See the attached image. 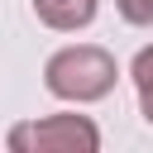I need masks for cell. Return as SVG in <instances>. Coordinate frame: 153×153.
<instances>
[{
	"mask_svg": "<svg viewBox=\"0 0 153 153\" xmlns=\"http://www.w3.org/2000/svg\"><path fill=\"white\" fill-rule=\"evenodd\" d=\"M5 143L14 153H96L100 148V129L86 115H43V120H24L5 134Z\"/></svg>",
	"mask_w": 153,
	"mask_h": 153,
	"instance_id": "2",
	"label": "cell"
},
{
	"mask_svg": "<svg viewBox=\"0 0 153 153\" xmlns=\"http://www.w3.org/2000/svg\"><path fill=\"white\" fill-rule=\"evenodd\" d=\"M115 76H120L115 57H110L105 48H96V43L57 48V53L48 57V67H43V86H48L57 100H76V105L105 100V96L115 91Z\"/></svg>",
	"mask_w": 153,
	"mask_h": 153,
	"instance_id": "1",
	"label": "cell"
},
{
	"mask_svg": "<svg viewBox=\"0 0 153 153\" xmlns=\"http://www.w3.org/2000/svg\"><path fill=\"white\" fill-rule=\"evenodd\" d=\"M139 110H143V120L153 124V81H148V86H139Z\"/></svg>",
	"mask_w": 153,
	"mask_h": 153,
	"instance_id": "5",
	"label": "cell"
},
{
	"mask_svg": "<svg viewBox=\"0 0 153 153\" xmlns=\"http://www.w3.org/2000/svg\"><path fill=\"white\" fill-rule=\"evenodd\" d=\"M120 5V19L134 24V29H148L153 24V0H115Z\"/></svg>",
	"mask_w": 153,
	"mask_h": 153,
	"instance_id": "4",
	"label": "cell"
},
{
	"mask_svg": "<svg viewBox=\"0 0 153 153\" xmlns=\"http://www.w3.org/2000/svg\"><path fill=\"white\" fill-rule=\"evenodd\" d=\"M33 14L57 33H76L96 19V0H33Z\"/></svg>",
	"mask_w": 153,
	"mask_h": 153,
	"instance_id": "3",
	"label": "cell"
}]
</instances>
